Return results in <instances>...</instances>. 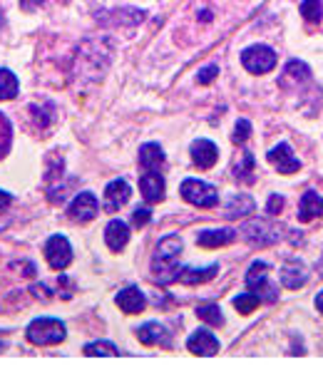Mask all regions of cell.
Wrapping results in <instances>:
<instances>
[{
  "label": "cell",
  "mask_w": 323,
  "mask_h": 365,
  "mask_svg": "<svg viewBox=\"0 0 323 365\" xmlns=\"http://www.w3.org/2000/svg\"><path fill=\"white\" fill-rule=\"evenodd\" d=\"M301 15H303L306 23H321L323 3L321 0H303V3H301Z\"/></svg>",
  "instance_id": "28"
},
{
  "label": "cell",
  "mask_w": 323,
  "mask_h": 365,
  "mask_svg": "<svg viewBox=\"0 0 323 365\" xmlns=\"http://www.w3.org/2000/svg\"><path fill=\"white\" fill-rule=\"evenodd\" d=\"M246 288H249L251 293H256L261 301L276 303L278 291H276V286L269 281V263H264V261L251 263L249 271H246Z\"/></svg>",
  "instance_id": "4"
},
{
  "label": "cell",
  "mask_w": 323,
  "mask_h": 365,
  "mask_svg": "<svg viewBox=\"0 0 323 365\" xmlns=\"http://www.w3.org/2000/svg\"><path fill=\"white\" fill-rule=\"evenodd\" d=\"M105 241L112 251H122L130 241V226H127L122 219H112V222L105 226Z\"/></svg>",
  "instance_id": "16"
},
{
  "label": "cell",
  "mask_w": 323,
  "mask_h": 365,
  "mask_svg": "<svg viewBox=\"0 0 323 365\" xmlns=\"http://www.w3.org/2000/svg\"><path fill=\"white\" fill-rule=\"evenodd\" d=\"M306 281H308V274H306V266H303V263H299V261L284 263V268H281V284H284L286 288L296 291L301 286H306Z\"/></svg>",
  "instance_id": "20"
},
{
  "label": "cell",
  "mask_w": 323,
  "mask_h": 365,
  "mask_svg": "<svg viewBox=\"0 0 323 365\" xmlns=\"http://www.w3.org/2000/svg\"><path fill=\"white\" fill-rule=\"evenodd\" d=\"M8 224H10V219H8V217H0V231H3V228H8Z\"/></svg>",
  "instance_id": "39"
},
{
  "label": "cell",
  "mask_w": 323,
  "mask_h": 365,
  "mask_svg": "<svg viewBox=\"0 0 323 365\" xmlns=\"http://www.w3.org/2000/svg\"><path fill=\"white\" fill-rule=\"evenodd\" d=\"M40 6H45V0H20V8H23L25 13L38 10Z\"/></svg>",
  "instance_id": "35"
},
{
  "label": "cell",
  "mask_w": 323,
  "mask_h": 365,
  "mask_svg": "<svg viewBox=\"0 0 323 365\" xmlns=\"http://www.w3.org/2000/svg\"><path fill=\"white\" fill-rule=\"evenodd\" d=\"M140 192H142L147 204H157L165 199V179L159 171H144L140 177Z\"/></svg>",
  "instance_id": "13"
},
{
  "label": "cell",
  "mask_w": 323,
  "mask_h": 365,
  "mask_svg": "<svg viewBox=\"0 0 323 365\" xmlns=\"http://www.w3.org/2000/svg\"><path fill=\"white\" fill-rule=\"evenodd\" d=\"M137 160H140V166L144 171H159L162 164H165V152H162V147L157 142H147L140 147V157Z\"/></svg>",
  "instance_id": "18"
},
{
  "label": "cell",
  "mask_w": 323,
  "mask_h": 365,
  "mask_svg": "<svg viewBox=\"0 0 323 365\" xmlns=\"http://www.w3.org/2000/svg\"><path fill=\"white\" fill-rule=\"evenodd\" d=\"M269 162L276 166L278 174H296V171L301 169V162L296 160L294 152H291V147L286 142L276 144V147L269 152Z\"/></svg>",
  "instance_id": "11"
},
{
  "label": "cell",
  "mask_w": 323,
  "mask_h": 365,
  "mask_svg": "<svg viewBox=\"0 0 323 365\" xmlns=\"http://www.w3.org/2000/svg\"><path fill=\"white\" fill-rule=\"evenodd\" d=\"M130 194H132V189H130V184H127V179L119 177V179H114V182H110L107 189H105V211H110V214L119 211L127 204Z\"/></svg>",
  "instance_id": "9"
},
{
  "label": "cell",
  "mask_w": 323,
  "mask_h": 365,
  "mask_svg": "<svg viewBox=\"0 0 323 365\" xmlns=\"http://www.w3.org/2000/svg\"><path fill=\"white\" fill-rule=\"evenodd\" d=\"M137 338H140L142 345H162V348H172V333L167 331L162 323H157V320L144 323L142 328L137 331Z\"/></svg>",
  "instance_id": "10"
},
{
  "label": "cell",
  "mask_w": 323,
  "mask_h": 365,
  "mask_svg": "<svg viewBox=\"0 0 323 365\" xmlns=\"http://www.w3.org/2000/svg\"><path fill=\"white\" fill-rule=\"evenodd\" d=\"M281 209H284V196L281 194H271L266 201V214L269 217H276V214H281Z\"/></svg>",
  "instance_id": "34"
},
{
  "label": "cell",
  "mask_w": 323,
  "mask_h": 365,
  "mask_svg": "<svg viewBox=\"0 0 323 365\" xmlns=\"http://www.w3.org/2000/svg\"><path fill=\"white\" fill-rule=\"evenodd\" d=\"M179 254H181V239L179 236H165L154 249L152 256V276L157 284L170 286L179 281Z\"/></svg>",
  "instance_id": "1"
},
{
  "label": "cell",
  "mask_w": 323,
  "mask_h": 365,
  "mask_svg": "<svg viewBox=\"0 0 323 365\" xmlns=\"http://www.w3.org/2000/svg\"><path fill=\"white\" fill-rule=\"evenodd\" d=\"M187 350L194 355H202V358H209V355H216V350H219V341L214 338V333L202 328V331H194L189 336Z\"/></svg>",
  "instance_id": "12"
},
{
  "label": "cell",
  "mask_w": 323,
  "mask_h": 365,
  "mask_svg": "<svg viewBox=\"0 0 323 365\" xmlns=\"http://www.w3.org/2000/svg\"><path fill=\"white\" fill-rule=\"evenodd\" d=\"M249 137H251V122L249 120H239L236 127H234V134H232L234 144H244Z\"/></svg>",
  "instance_id": "31"
},
{
  "label": "cell",
  "mask_w": 323,
  "mask_h": 365,
  "mask_svg": "<svg viewBox=\"0 0 323 365\" xmlns=\"http://www.w3.org/2000/svg\"><path fill=\"white\" fill-rule=\"evenodd\" d=\"M316 309H318V311H321V313H323V291H321V293H318V296H316Z\"/></svg>",
  "instance_id": "38"
},
{
  "label": "cell",
  "mask_w": 323,
  "mask_h": 365,
  "mask_svg": "<svg viewBox=\"0 0 323 365\" xmlns=\"http://www.w3.org/2000/svg\"><path fill=\"white\" fill-rule=\"evenodd\" d=\"M311 77V70H308L306 63H301V60H289V65L284 68V77H281V85H299V82H306Z\"/></svg>",
  "instance_id": "24"
},
{
  "label": "cell",
  "mask_w": 323,
  "mask_h": 365,
  "mask_svg": "<svg viewBox=\"0 0 323 365\" xmlns=\"http://www.w3.org/2000/svg\"><path fill=\"white\" fill-rule=\"evenodd\" d=\"M199 20H202V23H209V20H211V10H202V13H199Z\"/></svg>",
  "instance_id": "37"
},
{
  "label": "cell",
  "mask_w": 323,
  "mask_h": 365,
  "mask_svg": "<svg viewBox=\"0 0 323 365\" xmlns=\"http://www.w3.org/2000/svg\"><path fill=\"white\" fill-rule=\"evenodd\" d=\"M0 350H6V341H0Z\"/></svg>",
  "instance_id": "40"
},
{
  "label": "cell",
  "mask_w": 323,
  "mask_h": 365,
  "mask_svg": "<svg viewBox=\"0 0 323 365\" xmlns=\"http://www.w3.org/2000/svg\"><path fill=\"white\" fill-rule=\"evenodd\" d=\"M197 316L211 325H224V316H221L216 303H202V306H197Z\"/></svg>",
  "instance_id": "27"
},
{
  "label": "cell",
  "mask_w": 323,
  "mask_h": 365,
  "mask_svg": "<svg viewBox=\"0 0 323 365\" xmlns=\"http://www.w3.org/2000/svg\"><path fill=\"white\" fill-rule=\"evenodd\" d=\"M45 258L55 271H65L73 263V246L63 234H55L45 244Z\"/></svg>",
  "instance_id": "7"
},
{
  "label": "cell",
  "mask_w": 323,
  "mask_h": 365,
  "mask_svg": "<svg viewBox=\"0 0 323 365\" xmlns=\"http://www.w3.org/2000/svg\"><path fill=\"white\" fill-rule=\"evenodd\" d=\"M179 194L184 196V201L199 209H211L219 204V192L211 184L202 182V179H184L179 187Z\"/></svg>",
  "instance_id": "3"
},
{
  "label": "cell",
  "mask_w": 323,
  "mask_h": 365,
  "mask_svg": "<svg viewBox=\"0 0 323 365\" xmlns=\"http://www.w3.org/2000/svg\"><path fill=\"white\" fill-rule=\"evenodd\" d=\"M97 211H100V204H97V196L92 192H80L68 206V217L77 224H87L97 217Z\"/></svg>",
  "instance_id": "8"
},
{
  "label": "cell",
  "mask_w": 323,
  "mask_h": 365,
  "mask_svg": "<svg viewBox=\"0 0 323 365\" xmlns=\"http://www.w3.org/2000/svg\"><path fill=\"white\" fill-rule=\"evenodd\" d=\"M241 65L254 75L271 72L276 68V52L269 45H251L241 52Z\"/></svg>",
  "instance_id": "6"
},
{
  "label": "cell",
  "mask_w": 323,
  "mask_h": 365,
  "mask_svg": "<svg viewBox=\"0 0 323 365\" xmlns=\"http://www.w3.org/2000/svg\"><path fill=\"white\" fill-rule=\"evenodd\" d=\"M10 144H13V125L6 114L0 112V157H6L10 152Z\"/></svg>",
  "instance_id": "29"
},
{
  "label": "cell",
  "mask_w": 323,
  "mask_h": 365,
  "mask_svg": "<svg viewBox=\"0 0 323 365\" xmlns=\"http://www.w3.org/2000/svg\"><path fill=\"white\" fill-rule=\"evenodd\" d=\"M216 75H219V68L216 65H206L197 72V82L199 85H209V82L216 80Z\"/></svg>",
  "instance_id": "33"
},
{
  "label": "cell",
  "mask_w": 323,
  "mask_h": 365,
  "mask_svg": "<svg viewBox=\"0 0 323 365\" xmlns=\"http://www.w3.org/2000/svg\"><path fill=\"white\" fill-rule=\"evenodd\" d=\"M219 274V263H209L204 268H194V266H187L179 271V281L187 286H194V284H204V281H211L214 276Z\"/></svg>",
  "instance_id": "22"
},
{
  "label": "cell",
  "mask_w": 323,
  "mask_h": 365,
  "mask_svg": "<svg viewBox=\"0 0 323 365\" xmlns=\"http://www.w3.org/2000/svg\"><path fill=\"white\" fill-rule=\"evenodd\" d=\"M254 171H256V162L251 152H241L236 162H234V179L244 184H254Z\"/></svg>",
  "instance_id": "23"
},
{
  "label": "cell",
  "mask_w": 323,
  "mask_h": 365,
  "mask_svg": "<svg viewBox=\"0 0 323 365\" xmlns=\"http://www.w3.org/2000/svg\"><path fill=\"white\" fill-rule=\"evenodd\" d=\"M259 303H261V298L256 296V293H239L236 298H234V309L239 311V313H251V311H256L259 309Z\"/></svg>",
  "instance_id": "30"
},
{
  "label": "cell",
  "mask_w": 323,
  "mask_h": 365,
  "mask_svg": "<svg viewBox=\"0 0 323 365\" xmlns=\"http://www.w3.org/2000/svg\"><path fill=\"white\" fill-rule=\"evenodd\" d=\"M10 204H13V194H8V192L0 189V211H6Z\"/></svg>",
  "instance_id": "36"
},
{
  "label": "cell",
  "mask_w": 323,
  "mask_h": 365,
  "mask_svg": "<svg viewBox=\"0 0 323 365\" xmlns=\"http://www.w3.org/2000/svg\"><path fill=\"white\" fill-rule=\"evenodd\" d=\"M117 306L125 313H140V311H144V306H147V298H144V293L137 288V286H127L125 291L117 293Z\"/></svg>",
  "instance_id": "17"
},
{
  "label": "cell",
  "mask_w": 323,
  "mask_h": 365,
  "mask_svg": "<svg viewBox=\"0 0 323 365\" xmlns=\"http://www.w3.org/2000/svg\"><path fill=\"white\" fill-rule=\"evenodd\" d=\"M323 214V196L316 194V192H306L301 196L299 204V219L301 222H313Z\"/></svg>",
  "instance_id": "21"
},
{
  "label": "cell",
  "mask_w": 323,
  "mask_h": 365,
  "mask_svg": "<svg viewBox=\"0 0 323 365\" xmlns=\"http://www.w3.org/2000/svg\"><path fill=\"white\" fill-rule=\"evenodd\" d=\"M236 239V231L234 228H204L197 234V244L202 249H219V246H227Z\"/></svg>",
  "instance_id": "15"
},
{
  "label": "cell",
  "mask_w": 323,
  "mask_h": 365,
  "mask_svg": "<svg viewBox=\"0 0 323 365\" xmlns=\"http://www.w3.org/2000/svg\"><path fill=\"white\" fill-rule=\"evenodd\" d=\"M192 160L199 169H211L219 160V149L209 139H197V142H192Z\"/></svg>",
  "instance_id": "14"
},
{
  "label": "cell",
  "mask_w": 323,
  "mask_h": 365,
  "mask_svg": "<svg viewBox=\"0 0 323 365\" xmlns=\"http://www.w3.org/2000/svg\"><path fill=\"white\" fill-rule=\"evenodd\" d=\"M28 341L33 345H55V343L65 341V323L57 318H35L25 331Z\"/></svg>",
  "instance_id": "2"
},
{
  "label": "cell",
  "mask_w": 323,
  "mask_h": 365,
  "mask_svg": "<svg viewBox=\"0 0 323 365\" xmlns=\"http://www.w3.org/2000/svg\"><path fill=\"white\" fill-rule=\"evenodd\" d=\"M278 231H281V228H278L273 222H269V219H251V222H246L244 226H241L244 239L249 241L251 246H256V249L276 244V241L281 239Z\"/></svg>",
  "instance_id": "5"
},
{
  "label": "cell",
  "mask_w": 323,
  "mask_h": 365,
  "mask_svg": "<svg viewBox=\"0 0 323 365\" xmlns=\"http://www.w3.org/2000/svg\"><path fill=\"white\" fill-rule=\"evenodd\" d=\"M17 95V77L8 68H0V100H13Z\"/></svg>",
  "instance_id": "25"
},
{
  "label": "cell",
  "mask_w": 323,
  "mask_h": 365,
  "mask_svg": "<svg viewBox=\"0 0 323 365\" xmlns=\"http://www.w3.org/2000/svg\"><path fill=\"white\" fill-rule=\"evenodd\" d=\"M256 209V201L251 199L249 194H232L224 206V217L227 219H241L246 214H254Z\"/></svg>",
  "instance_id": "19"
},
{
  "label": "cell",
  "mask_w": 323,
  "mask_h": 365,
  "mask_svg": "<svg viewBox=\"0 0 323 365\" xmlns=\"http://www.w3.org/2000/svg\"><path fill=\"white\" fill-rule=\"evenodd\" d=\"M149 222H152V211H149L147 206H140V209L132 211V226L142 228V226H147Z\"/></svg>",
  "instance_id": "32"
},
{
  "label": "cell",
  "mask_w": 323,
  "mask_h": 365,
  "mask_svg": "<svg viewBox=\"0 0 323 365\" xmlns=\"http://www.w3.org/2000/svg\"><path fill=\"white\" fill-rule=\"evenodd\" d=\"M82 353L90 355V358H95V355H100V358H107V355H122L117 345H112V343H107V341L87 343L85 348H82Z\"/></svg>",
  "instance_id": "26"
}]
</instances>
